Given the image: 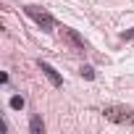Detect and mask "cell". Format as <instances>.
Segmentation results:
<instances>
[{
    "instance_id": "5",
    "label": "cell",
    "mask_w": 134,
    "mask_h": 134,
    "mask_svg": "<svg viewBox=\"0 0 134 134\" xmlns=\"http://www.w3.org/2000/svg\"><path fill=\"white\" fill-rule=\"evenodd\" d=\"M29 131H32V134H45V121H42V116H32Z\"/></svg>"
},
{
    "instance_id": "1",
    "label": "cell",
    "mask_w": 134,
    "mask_h": 134,
    "mask_svg": "<svg viewBox=\"0 0 134 134\" xmlns=\"http://www.w3.org/2000/svg\"><path fill=\"white\" fill-rule=\"evenodd\" d=\"M103 116L113 124H126V126H134V108H126V105H105L103 108Z\"/></svg>"
},
{
    "instance_id": "3",
    "label": "cell",
    "mask_w": 134,
    "mask_h": 134,
    "mask_svg": "<svg viewBox=\"0 0 134 134\" xmlns=\"http://www.w3.org/2000/svg\"><path fill=\"white\" fill-rule=\"evenodd\" d=\"M37 66L42 69V74H45V76L50 79V84H53V87H63V76H60V74H58V71L53 69V66H50L47 60H37Z\"/></svg>"
},
{
    "instance_id": "4",
    "label": "cell",
    "mask_w": 134,
    "mask_h": 134,
    "mask_svg": "<svg viewBox=\"0 0 134 134\" xmlns=\"http://www.w3.org/2000/svg\"><path fill=\"white\" fill-rule=\"evenodd\" d=\"M63 34L69 37V42H71V45H74L76 50H82V53L87 50V42H84V37H82V34L76 32V29H69V26H63Z\"/></svg>"
},
{
    "instance_id": "8",
    "label": "cell",
    "mask_w": 134,
    "mask_h": 134,
    "mask_svg": "<svg viewBox=\"0 0 134 134\" xmlns=\"http://www.w3.org/2000/svg\"><path fill=\"white\" fill-rule=\"evenodd\" d=\"M121 40H124V42L134 40V29H126V32H121Z\"/></svg>"
},
{
    "instance_id": "2",
    "label": "cell",
    "mask_w": 134,
    "mask_h": 134,
    "mask_svg": "<svg viewBox=\"0 0 134 134\" xmlns=\"http://www.w3.org/2000/svg\"><path fill=\"white\" fill-rule=\"evenodd\" d=\"M24 13L37 24V26H42V32H53V26H55V19L47 13V11H42V8H37V5H24Z\"/></svg>"
},
{
    "instance_id": "7",
    "label": "cell",
    "mask_w": 134,
    "mask_h": 134,
    "mask_svg": "<svg viewBox=\"0 0 134 134\" xmlns=\"http://www.w3.org/2000/svg\"><path fill=\"white\" fill-rule=\"evenodd\" d=\"M79 71H82V76H84V79H95V69H92V66H82Z\"/></svg>"
},
{
    "instance_id": "6",
    "label": "cell",
    "mask_w": 134,
    "mask_h": 134,
    "mask_svg": "<svg viewBox=\"0 0 134 134\" xmlns=\"http://www.w3.org/2000/svg\"><path fill=\"white\" fill-rule=\"evenodd\" d=\"M8 105H11V108H13V110H21V108H24V105H26V100H24V97H21V95H13V97H11V100H8Z\"/></svg>"
}]
</instances>
